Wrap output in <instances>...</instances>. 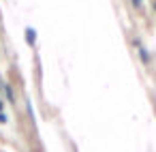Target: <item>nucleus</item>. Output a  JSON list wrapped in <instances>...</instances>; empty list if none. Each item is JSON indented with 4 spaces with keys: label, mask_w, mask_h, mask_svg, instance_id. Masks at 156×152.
Listing matches in <instances>:
<instances>
[{
    "label": "nucleus",
    "mask_w": 156,
    "mask_h": 152,
    "mask_svg": "<svg viewBox=\"0 0 156 152\" xmlns=\"http://www.w3.org/2000/svg\"><path fill=\"white\" fill-rule=\"evenodd\" d=\"M26 39H28V43H30V45H34V39H37L34 28H26Z\"/></svg>",
    "instance_id": "nucleus-1"
},
{
    "label": "nucleus",
    "mask_w": 156,
    "mask_h": 152,
    "mask_svg": "<svg viewBox=\"0 0 156 152\" xmlns=\"http://www.w3.org/2000/svg\"><path fill=\"white\" fill-rule=\"evenodd\" d=\"M2 90L7 92V99H9L11 103H15V101H13V92H11V86H9V84H2Z\"/></svg>",
    "instance_id": "nucleus-2"
},
{
    "label": "nucleus",
    "mask_w": 156,
    "mask_h": 152,
    "mask_svg": "<svg viewBox=\"0 0 156 152\" xmlns=\"http://www.w3.org/2000/svg\"><path fill=\"white\" fill-rule=\"evenodd\" d=\"M139 56H141V60H143V62H150V56H147V52H145L143 47H139Z\"/></svg>",
    "instance_id": "nucleus-3"
},
{
    "label": "nucleus",
    "mask_w": 156,
    "mask_h": 152,
    "mask_svg": "<svg viewBox=\"0 0 156 152\" xmlns=\"http://www.w3.org/2000/svg\"><path fill=\"white\" fill-rule=\"evenodd\" d=\"M0 122H7V116L5 114H0Z\"/></svg>",
    "instance_id": "nucleus-4"
},
{
    "label": "nucleus",
    "mask_w": 156,
    "mask_h": 152,
    "mask_svg": "<svg viewBox=\"0 0 156 152\" xmlns=\"http://www.w3.org/2000/svg\"><path fill=\"white\" fill-rule=\"evenodd\" d=\"M133 5L135 7H141V0H133Z\"/></svg>",
    "instance_id": "nucleus-5"
},
{
    "label": "nucleus",
    "mask_w": 156,
    "mask_h": 152,
    "mask_svg": "<svg viewBox=\"0 0 156 152\" xmlns=\"http://www.w3.org/2000/svg\"><path fill=\"white\" fill-rule=\"evenodd\" d=\"M0 114H2V101H0Z\"/></svg>",
    "instance_id": "nucleus-6"
},
{
    "label": "nucleus",
    "mask_w": 156,
    "mask_h": 152,
    "mask_svg": "<svg viewBox=\"0 0 156 152\" xmlns=\"http://www.w3.org/2000/svg\"><path fill=\"white\" fill-rule=\"evenodd\" d=\"M154 7H156V2H154Z\"/></svg>",
    "instance_id": "nucleus-7"
}]
</instances>
